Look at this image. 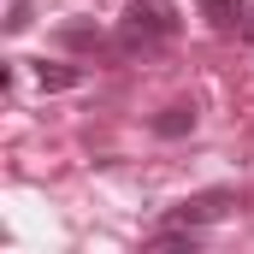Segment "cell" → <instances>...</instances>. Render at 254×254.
<instances>
[{
  "label": "cell",
  "instance_id": "cell-1",
  "mask_svg": "<svg viewBox=\"0 0 254 254\" xmlns=\"http://www.w3.org/2000/svg\"><path fill=\"white\" fill-rule=\"evenodd\" d=\"M184 30V18H178V6L172 0H130L125 6V30H119V48L125 54H148V48H160V42H172Z\"/></svg>",
  "mask_w": 254,
  "mask_h": 254
},
{
  "label": "cell",
  "instance_id": "cell-2",
  "mask_svg": "<svg viewBox=\"0 0 254 254\" xmlns=\"http://www.w3.org/2000/svg\"><path fill=\"white\" fill-rule=\"evenodd\" d=\"M231 207H237L231 190H201V195H190V201H178V207L166 213V225H195V231H207V225H219Z\"/></svg>",
  "mask_w": 254,
  "mask_h": 254
},
{
  "label": "cell",
  "instance_id": "cell-3",
  "mask_svg": "<svg viewBox=\"0 0 254 254\" xmlns=\"http://www.w3.org/2000/svg\"><path fill=\"white\" fill-rule=\"evenodd\" d=\"M36 83H42V89H48V95H60V89H83V83H89V71H83V65H65V60H36Z\"/></svg>",
  "mask_w": 254,
  "mask_h": 254
},
{
  "label": "cell",
  "instance_id": "cell-4",
  "mask_svg": "<svg viewBox=\"0 0 254 254\" xmlns=\"http://www.w3.org/2000/svg\"><path fill=\"white\" fill-rule=\"evenodd\" d=\"M154 136H160V142H178V136H190L195 130V107L190 101H172V107H166V113H154Z\"/></svg>",
  "mask_w": 254,
  "mask_h": 254
},
{
  "label": "cell",
  "instance_id": "cell-5",
  "mask_svg": "<svg viewBox=\"0 0 254 254\" xmlns=\"http://www.w3.org/2000/svg\"><path fill=\"white\" fill-rule=\"evenodd\" d=\"M201 18H207L219 36H231V30L249 18V6H243V0H201Z\"/></svg>",
  "mask_w": 254,
  "mask_h": 254
},
{
  "label": "cell",
  "instance_id": "cell-6",
  "mask_svg": "<svg viewBox=\"0 0 254 254\" xmlns=\"http://www.w3.org/2000/svg\"><path fill=\"white\" fill-rule=\"evenodd\" d=\"M60 48H107V42H101L95 24H65V30H60Z\"/></svg>",
  "mask_w": 254,
  "mask_h": 254
},
{
  "label": "cell",
  "instance_id": "cell-7",
  "mask_svg": "<svg viewBox=\"0 0 254 254\" xmlns=\"http://www.w3.org/2000/svg\"><path fill=\"white\" fill-rule=\"evenodd\" d=\"M30 30V0H12V12H6V36H24Z\"/></svg>",
  "mask_w": 254,
  "mask_h": 254
},
{
  "label": "cell",
  "instance_id": "cell-8",
  "mask_svg": "<svg viewBox=\"0 0 254 254\" xmlns=\"http://www.w3.org/2000/svg\"><path fill=\"white\" fill-rule=\"evenodd\" d=\"M243 36H249V42H254V12H249V18H243Z\"/></svg>",
  "mask_w": 254,
  "mask_h": 254
}]
</instances>
